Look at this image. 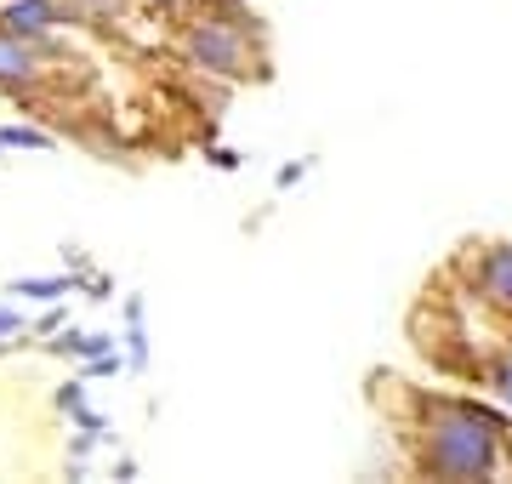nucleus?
Masks as SVG:
<instances>
[{"instance_id":"f257e3e1","label":"nucleus","mask_w":512,"mask_h":484,"mask_svg":"<svg viewBox=\"0 0 512 484\" xmlns=\"http://www.w3.org/2000/svg\"><path fill=\"white\" fill-rule=\"evenodd\" d=\"M501 416L467 399H421L416 467L433 479H490L501 462Z\"/></svg>"},{"instance_id":"f03ea898","label":"nucleus","mask_w":512,"mask_h":484,"mask_svg":"<svg viewBox=\"0 0 512 484\" xmlns=\"http://www.w3.org/2000/svg\"><path fill=\"white\" fill-rule=\"evenodd\" d=\"M188 52L200 57L205 69H217V75H245V46L239 40H228L217 29V23H205V29H194V40H188Z\"/></svg>"},{"instance_id":"7ed1b4c3","label":"nucleus","mask_w":512,"mask_h":484,"mask_svg":"<svg viewBox=\"0 0 512 484\" xmlns=\"http://www.w3.org/2000/svg\"><path fill=\"white\" fill-rule=\"evenodd\" d=\"M52 23V6L46 0H18L12 12H6V35H18V40H40V29Z\"/></svg>"},{"instance_id":"20e7f679","label":"nucleus","mask_w":512,"mask_h":484,"mask_svg":"<svg viewBox=\"0 0 512 484\" xmlns=\"http://www.w3.org/2000/svg\"><path fill=\"white\" fill-rule=\"evenodd\" d=\"M29 69H35V46L18 35H0V80H18Z\"/></svg>"},{"instance_id":"39448f33","label":"nucleus","mask_w":512,"mask_h":484,"mask_svg":"<svg viewBox=\"0 0 512 484\" xmlns=\"http://www.w3.org/2000/svg\"><path fill=\"white\" fill-rule=\"evenodd\" d=\"M57 291H74V280H18L12 297H57Z\"/></svg>"},{"instance_id":"423d86ee","label":"nucleus","mask_w":512,"mask_h":484,"mask_svg":"<svg viewBox=\"0 0 512 484\" xmlns=\"http://www.w3.org/2000/svg\"><path fill=\"white\" fill-rule=\"evenodd\" d=\"M0 143H6V149H46L52 137H46V131H29V126H12V131H0Z\"/></svg>"},{"instance_id":"0eeeda50","label":"nucleus","mask_w":512,"mask_h":484,"mask_svg":"<svg viewBox=\"0 0 512 484\" xmlns=\"http://www.w3.org/2000/svg\"><path fill=\"white\" fill-rule=\"evenodd\" d=\"M12 325H18V319H12V314H0V336H6V331H12Z\"/></svg>"},{"instance_id":"6e6552de","label":"nucleus","mask_w":512,"mask_h":484,"mask_svg":"<svg viewBox=\"0 0 512 484\" xmlns=\"http://www.w3.org/2000/svg\"><path fill=\"white\" fill-rule=\"evenodd\" d=\"M501 450H507V456H512V433H507V439H501Z\"/></svg>"}]
</instances>
